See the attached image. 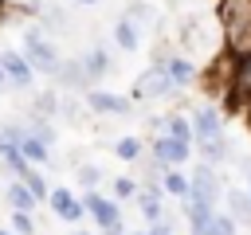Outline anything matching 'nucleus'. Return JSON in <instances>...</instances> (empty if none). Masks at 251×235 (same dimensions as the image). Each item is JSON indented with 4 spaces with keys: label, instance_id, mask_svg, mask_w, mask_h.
<instances>
[{
    "label": "nucleus",
    "instance_id": "nucleus-15",
    "mask_svg": "<svg viewBox=\"0 0 251 235\" xmlns=\"http://www.w3.org/2000/svg\"><path fill=\"white\" fill-rule=\"evenodd\" d=\"M114 43H118L122 51H137V24H133L129 16H122V20L114 24Z\"/></svg>",
    "mask_w": 251,
    "mask_h": 235
},
{
    "label": "nucleus",
    "instance_id": "nucleus-3",
    "mask_svg": "<svg viewBox=\"0 0 251 235\" xmlns=\"http://www.w3.org/2000/svg\"><path fill=\"white\" fill-rule=\"evenodd\" d=\"M220 196H224V184H220V176H216V168L212 164H200L192 176H188V196L184 200H196V204H220Z\"/></svg>",
    "mask_w": 251,
    "mask_h": 235
},
{
    "label": "nucleus",
    "instance_id": "nucleus-16",
    "mask_svg": "<svg viewBox=\"0 0 251 235\" xmlns=\"http://www.w3.org/2000/svg\"><path fill=\"white\" fill-rule=\"evenodd\" d=\"M20 153H24L31 164H47V141L35 137V133H24V137H20Z\"/></svg>",
    "mask_w": 251,
    "mask_h": 235
},
{
    "label": "nucleus",
    "instance_id": "nucleus-11",
    "mask_svg": "<svg viewBox=\"0 0 251 235\" xmlns=\"http://www.w3.org/2000/svg\"><path fill=\"white\" fill-rule=\"evenodd\" d=\"M47 204H51V212H55L59 219H67V223H78V219L86 215V208H82V196H71L67 188H55V192H47Z\"/></svg>",
    "mask_w": 251,
    "mask_h": 235
},
{
    "label": "nucleus",
    "instance_id": "nucleus-24",
    "mask_svg": "<svg viewBox=\"0 0 251 235\" xmlns=\"http://www.w3.org/2000/svg\"><path fill=\"white\" fill-rule=\"evenodd\" d=\"M224 196H227V208H231L235 219H251V200H247V192H224Z\"/></svg>",
    "mask_w": 251,
    "mask_h": 235
},
{
    "label": "nucleus",
    "instance_id": "nucleus-21",
    "mask_svg": "<svg viewBox=\"0 0 251 235\" xmlns=\"http://www.w3.org/2000/svg\"><path fill=\"white\" fill-rule=\"evenodd\" d=\"M208 235H235V215L231 212H212Z\"/></svg>",
    "mask_w": 251,
    "mask_h": 235
},
{
    "label": "nucleus",
    "instance_id": "nucleus-23",
    "mask_svg": "<svg viewBox=\"0 0 251 235\" xmlns=\"http://www.w3.org/2000/svg\"><path fill=\"white\" fill-rule=\"evenodd\" d=\"M165 133H169V137H176V141H192V121H188V118H180V114H173V118H169V125H165Z\"/></svg>",
    "mask_w": 251,
    "mask_h": 235
},
{
    "label": "nucleus",
    "instance_id": "nucleus-34",
    "mask_svg": "<svg viewBox=\"0 0 251 235\" xmlns=\"http://www.w3.org/2000/svg\"><path fill=\"white\" fill-rule=\"evenodd\" d=\"M4 24H8V4L0 0V27H4Z\"/></svg>",
    "mask_w": 251,
    "mask_h": 235
},
{
    "label": "nucleus",
    "instance_id": "nucleus-14",
    "mask_svg": "<svg viewBox=\"0 0 251 235\" xmlns=\"http://www.w3.org/2000/svg\"><path fill=\"white\" fill-rule=\"evenodd\" d=\"M192 133L196 137H216L220 133V110L216 106H200L192 114Z\"/></svg>",
    "mask_w": 251,
    "mask_h": 235
},
{
    "label": "nucleus",
    "instance_id": "nucleus-38",
    "mask_svg": "<svg viewBox=\"0 0 251 235\" xmlns=\"http://www.w3.org/2000/svg\"><path fill=\"white\" fill-rule=\"evenodd\" d=\"M126 235H145V231H126Z\"/></svg>",
    "mask_w": 251,
    "mask_h": 235
},
{
    "label": "nucleus",
    "instance_id": "nucleus-2",
    "mask_svg": "<svg viewBox=\"0 0 251 235\" xmlns=\"http://www.w3.org/2000/svg\"><path fill=\"white\" fill-rule=\"evenodd\" d=\"M20 51H24V59L35 67V70H43V74H55V67H59V51H55V43L39 31V27H27L24 31V43H20Z\"/></svg>",
    "mask_w": 251,
    "mask_h": 235
},
{
    "label": "nucleus",
    "instance_id": "nucleus-28",
    "mask_svg": "<svg viewBox=\"0 0 251 235\" xmlns=\"http://www.w3.org/2000/svg\"><path fill=\"white\" fill-rule=\"evenodd\" d=\"M39 16H43V24H47L51 31H59V27H67V16H63V12L55 8V4H43V8H39Z\"/></svg>",
    "mask_w": 251,
    "mask_h": 235
},
{
    "label": "nucleus",
    "instance_id": "nucleus-10",
    "mask_svg": "<svg viewBox=\"0 0 251 235\" xmlns=\"http://www.w3.org/2000/svg\"><path fill=\"white\" fill-rule=\"evenodd\" d=\"M59 86H67V90H86L94 78L86 74V67H82V59H59V67H55V74H51Z\"/></svg>",
    "mask_w": 251,
    "mask_h": 235
},
{
    "label": "nucleus",
    "instance_id": "nucleus-22",
    "mask_svg": "<svg viewBox=\"0 0 251 235\" xmlns=\"http://www.w3.org/2000/svg\"><path fill=\"white\" fill-rule=\"evenodd\" d=\"M31 114H43V118L59 114V98H55V90H43V94H35V102H31Z\"/></svg>",
    "mask_w": 251,
    "mask_h": 235
},
{
    "label": "nucleus",
    "instance_id": "nucleus-25",
    "mask_svg": "<svg viewBox=\"0 0 251 235\" xmlns=\"http://www.w3.org/2000/svg\"><path fill=\"white\" fill-rule=\"evenodd\" d=\"M114 153H118L122 161L133 164V161L141 157V141H137V137H122V141H114Z\"/></svg>",
    "mask_w": 251,
    "mask_h": 235
},
{
    "label": "nucleus",
    "instance_id": "nucleus-6",
    "mask_svg": "<svg viewBox=\"0 0 251 235\" xmlns=\"http://www.w3.org/2000/svg\"><path fill=\"white\" fill-rule=\"evenodd\" d=\"M227 102L231 106H247L251 102V51L235 59L231 67V86H227Z\"/></svg>",
    "mask_w": 251,
    "mask_h": 235
},
{
    "label": "nucleus",
    "instance_id": "nucleus-13",
    "mask_svg": "<svg viewBox=\"0 0 251 235\" xmlns=\"http://www.w3.org/2000/svg\"><path fill=\"white\" fill-rule=\"evenodd\" d=\"M165 74L173 78V86H176V90H180V86H188V82H196V67H192V59H184V55H169Z\"/></svg>",
    "mask_w": 251,
    "mask_h": 235
},
{
    "label": "nucleus",
    "instance_id": "nucleus-29",
    "mask_svg": "<svg viewBox=\"0 0 251 235\" xmlns=\"http://www.w3.org/2000/svg\"><path fill=\"white\" fill-rule=\"evenodd\" d=\"M114 200H137V180L118 176V180H114Z\"/></svg>",
    "mask_w": 251,
    "mask_h": 235
},
{
    "label": "nucleus",
    "instance_id": "nucleus-40",
    "mask_svg": "<svg viewBox=\"0 0 251 235\" xmlns=\"http://www.w3.org/2000/svg\"><path fill=\"white\" fill-rule=\"evenodd\" d=\"M247 121H251V102H247Z\"/></svg>",
    "mask_w": 251,
    "mask_h": 235
},
{
    "label": "nucleus",
    "instance_id": "nucleus-17",
    "mask_svg": "<svg viewBox=\"0 0 251 235\" xmlns=\"http://www.w3.org/2000/svg\"><path fill=\"white\" fill-rule=\"evenodd\" d=\"M8 200H12V208H20V212H35V204H39V200L31 196V188H27L20 176L8 184Z\"/></svg>",
    "mask_w": 251,
    "mask_h": 235
},
{
    "label": "nucleus",
    "instance_id": "nucleus-1",
    "mask_svg": "<svg viewBox=\"0 0 251 235\" xmlns=\"http://www.w3.org/2000/svg\"><path fill=\"white\" fill-rule=\"evenodd\" d=\"M220 47L227 55H247L251 51V0H220Z\"/></svg>",
    "mask_w": 251,
    "mask_h": 235
},
{
    "label": "nucleus",
    "instance_id": "nucleus-4",
    "mask_svg": "<svg viewBox=\"0 0 251 235\" xmlns=\"http://www.w3.org/2000/svg\"><path fill=\"white\" fill-rule=\"evenodd\" d=\"M82 208H86V215L94 219V227H110V223H118V219H122L118 200L98 196V188H86V192H82Z\"/></svg>",
    "mask_w": 251,
    "mask_h": 235
},
{
    "label": "nucleus",
    "instance_id": "nucleus-30",
    "mask_svg": "<svg viewBox=\"0 0 251 235\" xmlns=\"http://www.w3.org/2000/svg\"><path fill=\"white\" fill-rule=\"evenodd\" d=\"M78 184H82V188H98V184H102V168H94V164H78Z\"/></svg>",
    "mask_w": 251,
    "mask_h": 235
},
{
    "label": "nucleus",
    "instance_id": "nucleus-20",
    "mask_svg": "<svg viewBox=\"0 0 251 235\" xmlns=\"http://www.w3.org/2000/svg\"><path fill=\"white\" fill-rule=\"evenodd\" d=\"M161 188H165L169 196H188V176H180L176 168H165V180H161Z\"/></svg>",
    "mask_w": 251,
    "mask_h": 235
},
{
    "label": "nucleus",
    "instance_id": "nucleus-19",
    "mask_svg": "<svg viewBox=\"0 0 251 235\" xmlns=\"http://www.w3.org/2000/svg\"><path fill=\"white\" fill-rule=\"evenodd\" d=\"M200 153H204V161L208 164H220L224 157H227V141L216 133V137H200Z\"/></svg>",
    "mask_w": 251,
    "mask_h": 235
},
{
    "label": "nucleus",
    "instance_id": "nucleus-35",
    "mask_svg": "<svg viewBox=\"0 0 251 235\" xmlns=\"http://www.w3.org/2000/svg\"><path fill=\"white\" fill-rule=\"evenodd\" d=\"M243 172H247V180H251V164H247V168H243ZM247 200H251V184H247Z\"/></svg>",
    "mask_w": 251,
    "mask_h": 235
},
{
    "label": "nucleus",
    "instance_id": "nucleus-27",
    "mask_svg": "<svg viewBox=\"0 0 251 235\" xmlns=\"http://www.w3.org/2000/svg\"><path fill=\"white\" fill-rule=\"evenodd\" d=\"M12 231L16 235H35V219H31V212H12Z\"/></svg>",
    "mask_w": 251,
    "mask_h": 235
},
{
    "label": "nucleus",
    "instance_id": "nucleus-39",
    "mask_svg": "<svg viewBox=\"0 0 251 235\" xmlns=\"http://www.w3.org/2000/svg\"><path fill=\"white\" fill-rule=\"evenodd\" d=\"M0 235H16V231H4V227H0Z\"/></svg>",
    "mask_w": 251,
    "mask_h": 235
},
{
    "label": "nucleus",
    "instance_id": "nucleus-12",
    "mask_svg": "<svg viewBox=\"0 0 251 235\" xmlns=\"http://www.w3.org/2000/svg\"><path fill=\"white\" fill-rule=\"evenodd\" d=\"M212 204H196V200H184V215H188V235H208V223H212Z\"/></svg>",
    "mask_w": 251,
    "mask_h": 235
},
{
    "label": "nucleus",
    "instance_id": "nucleus-33",
    "mask_svg": "<svg viewBox=\"0 0 251 235\" xmlns=\"http://www.w3.org/2000/svg\"><path fill=\"white\" fill-rule=\"evenodd\" d=\"M102 235H126V227H122V219H118V223H110V227H102Z\"/></svg>",
    "mask_w": 251,
    "mask_h": 235
},
{
    "label": "nucleus",
    "instance_id": "nucleus-31",
    "mask_svg": "<svg viewBox=\"0 0 251 235\" xmlns=\"http://www.w3.org/2000/svg\"><path fill=\"white\" fill-rule=\"evenodd\" d=\"M129 20H133V24H149V20H153V12H149V4H141V0H137V4L129 8Z\"/></svg>",
    "mask_w": 251,
    "mask_h": 235
},
{
    "label": "nucleus",
    "instance_id": "nucleus-37",
    "mask_svg": "<svg viewBox=\"0 0 251 235\" xmlns=\"http://www.w3.org/2000/svg\"><path fill=\"white\" fill-rule=\"evenodd\" d=\"M75 4H98V0H75Z\"/></svg>",
    "mask_w": 251,
    "mask_h": 235
},
{
    "label": "nucleus",
    "instance_id": "nucleus-26",
    "mask_svg": "<svg viewBox=\"0 0 251 235\" xmlns=\"http://www.w3.org/2000/svg\"><path fill=\"white\" fill-rule=\"evenodd\" d=\"M20 180H24L27 188H31V196H35V200H47V180H43V172H35V168H27V172H24Z\"/></svg>",
    "mask_w": 251,
    "mask_h": 235
},
{
    "label": "nucleus",
    "instance_id": "nucleus-18",
    "mask_svg": "<svg viewBox=\"0 0 251 235\" xmlns=\"http://www.w3.org/2000/svg\"><path fill=\"white\" fill-rule=\"evenodd\" d=\"M82 67H86L90 78H102V74H110V55H106L102 47H90V51L82 55Z\"/></svg>",
    "mask_w": 251,
    "mask_h": 235
},
{
    "label": "nucleus",
    "instance_id": "nucleus-5",
    "mask_svg": "<svg viewBox=\"0 0 251 235\" xmlns=\"http://www.w3.org/2000/svg\"><path fill=\"white\" fill-rule=\"evenodd\" d=\"M153 161H157V168H176V164H184V161H188V141H176V137H169V133H157V137H153Z\"/></svg>",
    "mask_w": 251,
    "mask_h": 235
},
{
    "label": "nucleus",
    "instance_id": "nucleus-9",
    "mask_svg": "<svg viewBox=\"0 0 251 235\" xmlns=\"http://www.w3.org/2000/svg\"><path fill=\"white\" fill-rule=\"evenodd\" d=\"M176 86H173V78L165 74V67H157L153 63V70H145L141 78H137V98H149V102H157V98H165V94H173Z\"/></svg>",
    "mask_w": 251,
    "mask_h": 235
},
{
    "label": "nucleus",
    "instance_id": "nucleus-8",
    "mask_svg": "<svg viewBox=\"0 0 251 235\" xmlns=\"http://www.w3.org/2000/svg\"><path fill=\"white\" fill-rule=\"evenodd\" d=\"M0 67H4L8 82H12V86H20V90H27V86H31V78H35V67L24 59V51H0Z\"/></svg>",
    "mask_w": 251,
    "mask_h": 235
},
{
    "label": "nucleus",
    "instance_id": "nucleus-7",
    "mask_svg": "<svg viewBox=\"0 0 251 235\" xmlns=\"http://www.w3.org/2000/svg\"><path fill=\"white\" fill-rule=\"evenodd\" d=\"M86 110L106 114V118H126L133 106H129V98H122L114 90H86Z\"/></svg>",
    "mask_w": 251,
    "mask_h": 235
},
{
    "label": "nucleus",
    "instance_id": "nucleus-32",
    "mask_svg": "<svg viewBox=\"0 0 251 235\" xmlns=\"http://www.w3.org/2000/svg\"><path fill=\"white\" fill-rule=\"evenodd\" d=\"M145 235H173V227H169V219H157V223H149Z\"/></svg>",
    "mask_w": 251,
    "mask_h": 235
},
{
    "label": "nucleus",
    "instance_id": "nucleus-36",
    "mask_svg": "<svg viewBox=\"0 0 251 235\" xmlns=\"http://www.w3.org/2000/svg\"><path fill=\"white\" fill-rule=\"evenodd\" d=\"M4 82H8V74H4V67H0V86H4Z\"/></svg>",
    "mask_w": 251,
    "mask_h": 235
}]
</instances>
